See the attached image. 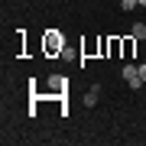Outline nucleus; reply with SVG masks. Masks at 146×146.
Returning <instances> with one entry per match:
<instances>
[{
  "label": "nucleus",
  "mask_w": 146,
  "mask_h": 146,
  "mask_svg": "<svg viewBox=\"0 0 146 146\" xmlns=\"http://www.w3.org/2000/svg\"><path fill=\"white\" fill-rule=\"evenodd\" d=\"M62 49H65V36L55 33V29H49V33H46V52L55 55V52H62Z\"/></svg>",
  "instance_id": "obj_1"
},
{
  "label": "nucleus",
  "mask_w": 146,
  "mask_h": 146,
  "mask_svg": "<svg viewBox=\"0 0 146 146\" xmlns=\"http://www.w3.org/2000/svg\"><path fill=\"white\" fill-rule=\"evenodd\" d=\"M123 81L130 84V88H143V78H140V65L127 62V65H123Z\"/></svg>",
  "instance_id": "obj_2"
},
{
  "label": "nucleus",
  "mask_w": 146,
  "mask_h": 146,
  "mask_svg": "<svg viewBox=\"0 0 146 146\" xmlns=\"http://www.w3.org/2000/svg\"><path fill=\"white\" fill-rule=\"evenodd\" d=\"M130 36H133L136 42H143V39H146V23H133V29H130Z\"/></svg>",
  "instance_id": "obj_3"
},
{
  "label": "nucleus",
  "mask_w": 146,
  "mask_h": 146,
  "mask_svg": "<svg viewBox=\"0 0 146 146\" xmlns=\"http://www.w3.org/2000/svg\"><path fill=\"white\" fill-rule=\"evenodd\" d=\"M94 104H98V88H91L84 94V107H94Z\"/></svg>",
  "instance_id": "obj_4"
},
{
  "label": "nucleus",
  "mask_w": 146,
  "mask_h": 146,
  "mask_svg": "<svg viewBox=\"0 0 146 146\" xmlns=\"http://www.w3.org/2000/svg\"><path fill=\"white\" fill-rule=\"evenodd\" d=\"M133 42H136L133 36H130V39H127V42H123V55H127V58H130V55H133Z\"/></svg>",
  "instance_id": "obj_5"
},
{
  "label": "nucleus",
  "mask_w": 146,
  "mask_h": 146,
  "mask_svg": "<svg viewBox=\"0 0 146 146\" xmlns=\"http://www.w3.org/2000/svg\"><path fill=\"white\" fill-rule=\"evenodd\" d=\"M136 7V0H120V10H133Z\"/></svg>",
  "instance_id": "obj_6"
},
{
  "label": "nucleus",
  "mask_w": 146,
  "mask_h": 146,
  "mask_svg": "<svg viewBox=\"0 0 146 146\" xmlns=\"http://www.w3.org/2000/svg\"><path fill=\"white\" fill-rule=\"evenodd\" d=\"M140 78H143V84H146V62L140 65Z\"/></svg>",
  "instance_id": "obj_7"
},
{
  "label": "nucleus",
  "mask_w": 146,
  "mask_h": 146,
  "mask_svg": "<svg viewBox=\"0 0 146 146\" xmlns=\"http://www.w3.org/2000/svg\"><path fill=\"white\" fill-rule=\"evenodd\" d=\"M136 3H140V7H146V0H136Z\"/></svg>",
  "instance_id": "obj_8"
}]
</instances>
